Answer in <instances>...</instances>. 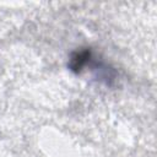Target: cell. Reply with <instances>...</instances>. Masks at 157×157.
Segmentation results:
<instances>
[{"mask_svg":"<svg viewBox=\"0 0 157 157\" xmlns=\"http://www.w3.org/2000/svg\"><path fill=\"white\" fill-rule=\"evenodd\" d=\"M90 55H91V52L90 50H82V52L76 53L72 56V59H71L70 67L74 71H80L83 67V65L90 60Z\"/></svg>","mask_w":157,"mask_h":157,"instance_id":"cell-1","label":"cell"}]
</instances>
